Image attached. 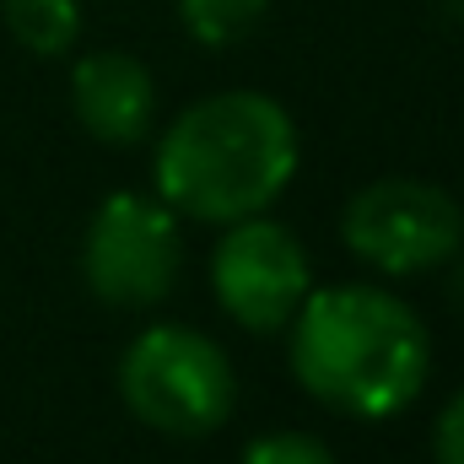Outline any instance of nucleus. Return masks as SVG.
I'll list each match as a JSON object with an SVG mask.
<instances>
[{"instance_id": "12", "label": "nucleus", "mask_w": 464, "mask_h": 464, "mask_svg": "<svg viewBox=\"0 0 464 464\" xmlns=\"http://www.w3.org/2000/svg\"><path fill=\"white\" fill-rule=\"evenodd\" d=\"M432 5H438L449 22H464V0H432Z\"/></svg>"}, {"instance_id": "4", "label": "nucleus", "mask_w": 464, "mask_h": 464, "mask_svg": "<svg viewBox=\"0 0 464 464\" xmlns=\"http://www.w3.org/2000/svg\"><path fill=\"white\" fill-rule=\"evenodd\" d=\"M341 243L372 276L405 281L454 265L464 248V206L432 179H372L341 211Z\"/></svg>"}, {"instance_id": "9", "label": "nucleus", "mask_w": 464, "mask_h": 464, "mask_svg": "<svg viewBox=\"0 0 464 464\" xmlns=\"http://www.w3.org/2000/svg\"><path fill=\"white\" fill-rule=\"evenodd\" d=\"M270 16V0H179V22L195 44L232 49Z\"/></svg>"}, {"instance_id": "8", "label": "nucleus", "mask_w": 464, "mask_h": 464, "mask_svg": "<svg viewBox=\"0 0 464 464\" xmlns=\"http://www.w3.org/2000/svg\"><path fill=\"white\" fill-rule=\"evenodd\" d=\"M0 16L33 60H60L82 38V0H0Z\"/></svg>"}, {"instance_id": "7", "label": "nucleus", "mask_w": 464, "mask_h": 464, "mask_svg": "<svg viewBox=\"0 0 464 464\" xmlns=\"http://www.w3.org/2000/svg\"><path fill=\"white\" fill-rule=\"evenodd\" d=\"M71 114L98 140L130 151L157 124V82L130 49H92L71 65Z\"/></svg>"}, {"instance_id": "6", "label": "nucleus", "mask_w": 464, "mask_h": 464, "mask_svg": "<svg viewBox=\"0 0 464 464\" xmlns=\"http://www.w3.org/2000/svg\"><path fill=\"white\" fill-rule=\"evenodd\" d=\"M211 292L237 330L281 335L303 297L314 292V259L286 222L259 211L222 227L211 248Z\"/></svg>"}, {"instance_id": "11", "label": "nucleus", "mask_w": 464, "mask_h": 464, "mask_svg": "<svg viewBox=\"0 0 464 464\" xmlns=\"http://www.w3.org/2000/svg\"><path fill=\"white\" fill-rule=\"evenodd\" d=\"M432 464H464V383L432 421Z\"/></svg>"}, {"instance_id": "3", "label": "nucleus", "mask_w": 464, "mask_h": 464, "mask_svg": "<svg viewBox=\"0 0 464 464\" xmlns=\"http://www.w3.org/2000/svg\"><path fill=\"white\" fill-rule=\"evenodd\" d=\"M119 400L162 438H211L237 411V372L206 330L146 324L119 356Z\"/></svg>"}, {"instance_id": "1", "label": "nucleus", "mask_w": 464, "mask_h": 464, "mask_svg": "<svg viewBox=\"0 0 464 464\" xmlns=\"http://www.w3.org/2000/svg\"><path fill=\"white\" fill-rule=\"evenodd\" d=\"M286 362L303 394L351 421L405 416L432 378V330L389 286H314L286 324Z\"/></svg>"}, {"instance_id": "10", "label": "nucleus", "mask_w": 464, "mask_h": 464, "mask_svg": "<svg viewBox=\"0 0 464 464\" xmlns=\"http://www.w3.org/2000/svg\"><path fill=\"white\" fill-rule=\"evenodd\" d=\"M237 464H341L330 454V443H319L314 432H297V427H281V432H259Z\"/></svg>"}, {"instance_id": "2", "label": "nucleus", "mask_w": 464, "mask_h": 464, "mask_svg": "<svg viewBox=\"0 0 464 464\" xmlns=\"http://www.w3.org/2000/svg\"><path fill=\"white\" fill-rule=\"evenodd\" d=\"M303 168V135L281 98L259 87H227L189 109L157 135L151 195L184 222L227 227L270 211Z\"/></svg>"}, {"instance_id": "5", "label": "nucleus", "mask_w": 464, "mask_h": 464, "mask_svg": "<svg viewBox=\"0 0 464 464\" xmlns=\"http://www.w3.org/2000/svg\"><path fill=\"white\" fill-rule=\"evenodd\" d=\"M184 270V217L151 189L109 195L82 232V281L109 308H157Z\"/></svg>"}]
</instances>
